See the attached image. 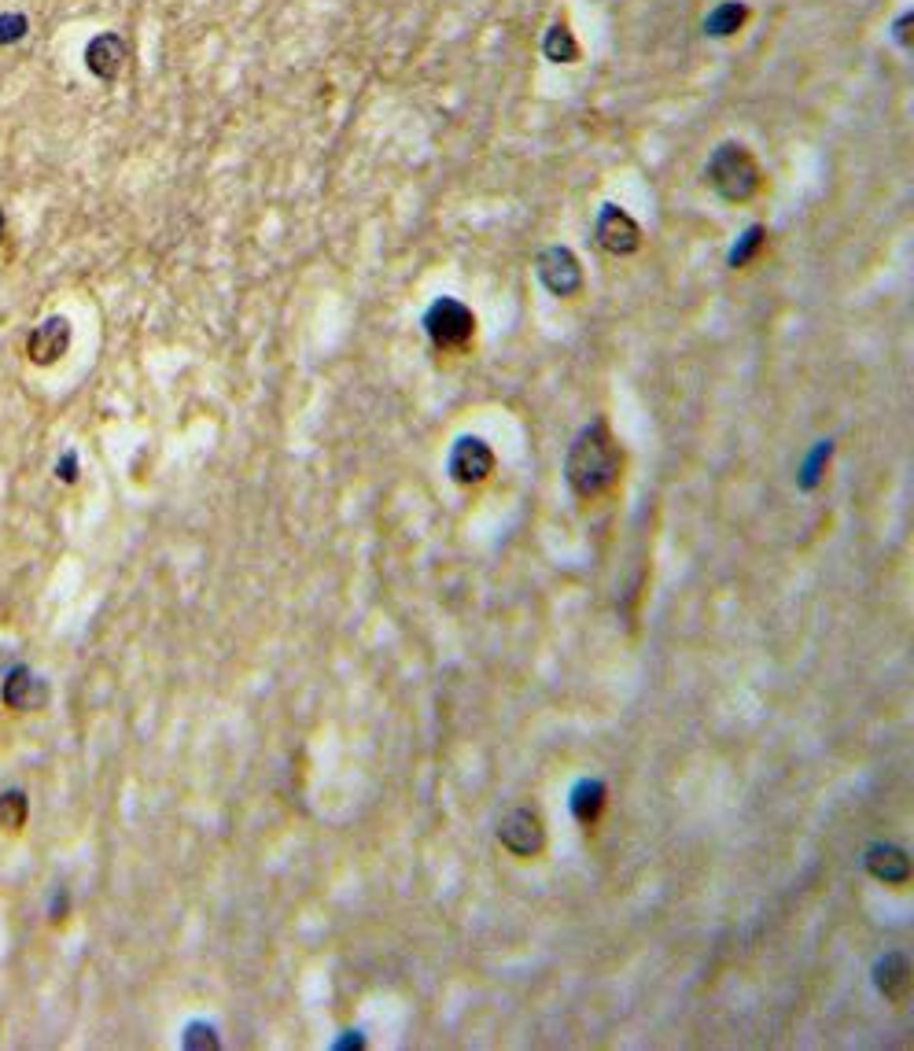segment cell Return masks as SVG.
I'll use <instances>...</instances> for the list:
<instances>
[{
	"mask_svg": "<svg viewBox=\"0 0 914 1051\" xmlns=\"http://www.w3.org/2000/svg\"><path fill=\"white\" fill-rule=\"evenodd\" d=\"M535 273H539L542 288L550 292L557 299H575L586 285L583 277V262L575 259L572 248L564 244H553V248H542L539 259H535Z\"/></svg>",
	"mask_w": 914,
	"mask_h": 1051,
	"instance_id": "obj_4",
	"label": "cell"
},
{
	"mask_svg": "<svg viewBox=\"0 0 914 1051\" xmlns=\"http://www.w3.org/2000/svg\"><path fill=\"white\" fill-rule=\"evenodd\" d=\"M4 226H8V222H4V210H0V237H4Z\"/></svg>",
	"mask_w": 914,
	"mask_h": 1051,
	"instance_id": "obj_21",
	"label": "cell"
},
{
	"mask_svg": "<svg viewBox=\"0 0 914 1051\" xmlns=\"http://www.w3.org/2000/svg\"><path fill=\"white\" fill-rule=\"evenodd\" d=\"M26 815H30V804H26V793L23 790H8L0 793V826L4 830H23L26 826Z\"/></svg>",
	"mask_w": 914,
	"mask_h": 1051,
	"instance_id": "obj_16",
	"label": "cell"
},
{
	"mask_svg": "<svg viewBox=\"0 0 914 1051\" xmlns=\"http://www.w3.org/2000/svg\"><path fill=\"white\" fill-rule=\"evenodd\" d=\"M0 693H4V705L15 709V712L41 709V705H45V698H48L45 682H41L30 668H12V671H8V679H4V687H0Z\"/></svg>",
	"mask_w": 914,
	"mask_h": 1051,
	"instance_id": "obj_10",
	"label": "cell"
},
{
	"mask_svg": "<svg viewBox=\"0 0 914 1051\" xmlns=\"http://www.w3.org/2000/svg\"><path fill=\"white\" fill-rule=\"evenodd\" d=\"M874 982H878V993L885 996L889 1004H907L911 996V963L907 955L900 952H889L885 960L874 966Z\"/></svg>",
	"mask_w": 914,
	"mask_h": 1051,
	"instance_id": "obj_11",
	"label": "cell"
},
{
	"mask_svg": "<svg viewBox=\"0 0 914 1051\" xmlns=\"http://www.w3.org/2000/svg\"><path fill=\"white\" fill-rule=\"evenodd\" d=\"M602 808H605V786L602 782H580L575 786V793H572V812H575V819L580 823H597V815H602Z\"/></svg>",
	"mask_w": 914,
	"mask_h": 1051,
	"instance_id": "obj_15",
	"label": "cell"
},
{
	"mask_svg": "<svg viewBox=\"0 0 914 1051\" xmlns=\"http://www.w3.org/2000/svg\"><path fill=\"white\" fill-rule=\"evenodd\" d=\"M705 182L719 199L727 204H749V199L763 188V171L749 152V144L741 141H723L712 149L705 163Z\"/></svg>",
	"mask_w": 914,
	"mask_h": 1051,
	"instance_id": "obj_2",
	"label": "cell"
},
{
	"mask_svg": "<svg viewBox=\"0 0 914 1051\" xmlns=\"http://www.w3.org/2000/svg\"><path fill=\"white\" fill-rule=\"evenodd\" d=\"M767 244V229L763 226H752L749 233L741 237V244H734V251H730V266L738 270V266H749V262L760 255V248Z\"/></svg>",
	"mask_w": 914,
	"mask_h": 1051,
	"instance_id": "obj_17",
	"label": "cell"
},
{
	"mask_svg": "<svg viewBox=\"0 0 914 1051\" xmlns=\"http://www.w3.org/2000/svg\"><path fill=\"white\" fill-rule=\"evenodd\" d=\"M749 8L741 4V0H723L712 12L705 15V34L708 37H734L738 30L749 23Z\"/></svg>",
	"mask_w": 914,
	"mask_h": 1051,
	"instance_id": "obj_14",
	"label": "cell"
},
{
	"mask_svg": "<svg viewBox=\"0 0 914 1051\" xmlns=\"http://www.w3.org/2000/svg\"><path fill=\"white\" fill-rule=\"evenodd\" d=\"M498 841H502V849H509V853L520 856V860L539 856L542 845H546L542 815L528 804H513L509 812L498 819Z\"/></svg>",
	"mask_w": 914,
	"mask_h": 1051,
	"instance_id": "obj_5",
	"label": "cell"
},
{
	"mask_svg": "<svg viewBox=\"0 0 914 1051\" xmlns=\"http://www.w3.org/2000/svg\"><path fill=\"white\" fill-rule=\"evenodd\" d=\"M125 63H130V45H125L119 34H111V30H103V34H97L86 45V70L92 78L100 81L122 78Z\"/></svg>",
	"mask_w": 914,
	"mask_h": 1051,
	"instance_id": "obj_9",
	"label": "cell"
},
{
	"mask_svg": "<svg viewBox=\"0 0 914 1051\" xmlns=\"http://www.w3.org/2000/svg\"><path fill=\"white\" fill-rule=\"evenodd\" d=\"M911 23H914V12H911V8L896 19V23H892V41H896V45H900L903 52H911Z\"/></svg>",
	"mask_w": 914,
	"mask_h": 1051,
	"instance_id": "obj_19",
	"label": "cell"
},
{
	"mask_svg": "<svg viewBox=\"0 0 914 1051\" xmlns=\"http://www.w3.org/2000/svg\"><path fill=\"white\" fill-rule=\"evenodd\" d=\"M425 332L439 351H465L476 336V314H472L461 299H436L425 314Z\"/></svg>",
	"mask_w": 914,
	"mask_h": 1051,
	"instance_id": "obj_3",
	"label": "cell"
},
{
	"mask_svg": "<svg viewBox=\"0 0 914 1051\" xmlns=\"http://www.w3.org/2000/svg\"><path fill=\"white\" fill-rule=\"evenodd\" d=\"M30 34V19L23 12H0V45H19Z\"/></svg>",
	"mask_w": 914,
	"mask_h": 1051,
	"instance_id": "obj_18",
	"label": "cell"
},
{
	"mask_svg": "<svg viewBox=\"0 0 914 1051\" xmlns=\"http://www.w3.org/2000/svg\"><path fill=\"white\" fill-rule=\"evenodd\" d=\"M867 871L885 886H907L911 882V856L896 845H874L867 853Z\"/></svg>",
	"mask_w": 914,
	"mask_h": 1051,
	"instance_id": "obj_12",
	"label": "cell"
},
{
	"mask_svg": "<svg viewBox=\"0 0 914 1051\" xmlns=\"http://www.w3.org/2000/svg\"><path fill=\"white\" fill-rule=\"evenodd\" d=\"M63 480H75V458H63Z\"/></svg>",
	"mask_w": 914,
	"mask_h": 1051,
	"instance_id": "obj_20",
	"label": "cell"
},
{
	"mask_svg": "<svg viewBox=\"0 0 914 1051\" xmlns=\"http://www.w3.org/2000/svg\"><path fill=\"white\" fill-rule=\"evenodd\" d=\"M594 240H597V248L608 251V255L624 259V255H635V251L642 248V226H638L624 207L605 204L602 210H597Z\"/></svg>",
	"mask_w": 914,
	"mask_h": 1051,
	"instance_id": "obj_6",
	"label": "cell"
},
{
	"mask_svg": "<svg viewBox=\"0 0 914 1051\" xmlns=\"http://www.w3.org/2000/svg\"><path fill=\"white\" fill-rule=\"evenodd\" d=\"M542 56L550 59V63H564V67L580 63L583 48H580V41H575L572 26L564 23V19H557V23L546 30V37H542Z\"/></svg>",
	"mask_w": 914,
	"mask_h": 1051,
	"instance_id": "obj_13",
	"label": "cell"
},
{
	"mask_svg": "<svg viewBox=\"0 0 914 1051\" xmlns=\"http://www.w3.org/2000/svg\"><path fill=\"white\" fill-rule=\"evenodd\" d=\"M491 472H495V450L483 444L480 436H461L454 450H450V477L472 488V483L487 480Z\"/></svg>",
	"mask_w": 914,
	"mask_h": 1051,
	"instance_id": "obj_7",
	"label": "cell"
},
{
	"mask_svg": "<svg viewBox=\"0 0 914 1051\" xmlns=\"http://www.w3.org/2000/svg\"><path fill=\"white\" fill-rule=\"evenodd\" d=\"M619 472H624V447L608 433L605 420H594L591 428H583V433L575 436V444L569 450V466H564L569 488L580 499L594 502L616 488Z\"/></svg>",
	"mask_w": 914,
	"mask_h": 1051,
	"instance_id": "obj_1",
	"label": "cell"
},
{
	"mask_svg": "<svg viewBox=\"0 0 914 1051\" xmlns=\"http://www.w3.org/2000/svg\"><path fill=\"white\" fill-rule=\"evenodd\" d=\"M70 340H75V332H70V321L63 318V314H56V318H45L34 332H30L26 359L34 365H56L63 354L70 351Z\"/></svg>",
	"mask_w": 914,
	"mask_h": 1051,
	"instance_id": "obj_8",
	"label": "cell"
}]
</instances>
